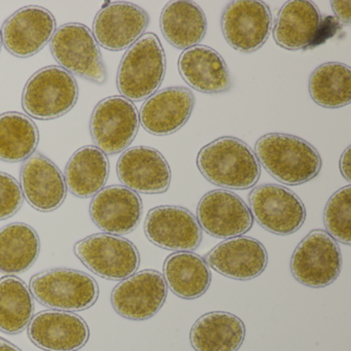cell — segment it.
Here are the masks:
<instances>
[{
	"mask_svg": "<svg viewBox=\"0 0 351 351\" xmlns=\"http://www.w3.org/2000/svg\"><path fill=\"white\" fill-rule=\"evenodd\" d=\"M258 163L281 184L299 186L315 178L322 161L317 149L305 139L283 133L260 137L254 147Z\"/></svg>",
	"mask_w": 351,
	"mask_h": 351,
	"instance_id": "6da1fadb",
	"label": "cell"
},
{
	"mask_svg": "<svg viewBox=\"0 0 351 351\" xmlns=\"http://www.w3.org/2000/svg\"><path fill=\"white\" fill-rule=\"evenodd\" d=\"M197 167L209 182L228 190H248L261 178L256 154L233 136L219 137L203 147L197 156Z\"/></svg>",
	"mask_w": 351,
	"mask_h": 351,
	"instance_id": "7a4b0ae2",
	"label": "cell"
},
{
	"mask_svg": "<svg viewBox=\"0 0 351 351\" xmlns=\"http://www.w3.org/2000/svg\"><path fill=\"white\" fill-rule=\"evenodd\" d=\"M166 55L155 34H143L125 53L119 66L117 87L129 101L139 102L158 92L166 75Z\"/></svg>",
	"mask_w": 351,
	"mask_h": 351,
	"instance_id": "3957f363",
	"label": "cell"
},
{
	"mask_svg": "<svg viewBox=\"0 0 351 351\" xmlns=\"http://www.w3.org/2000/svg\"><path fill=\"white\" fill-rule=\"evenodd\" d=\"M77 98L79 86L73 75L53 65L40 69L28 80L22 106L26 114L36 120H55L71 112Z\"/></svg>",
	"mask_w": 351,
	"mask_h": 351,
	"instance_id": "277c9868",
	"label": "cell"
},
{
	"mask_svg": "<svg viewBox=\"0 0 351 351\" xmlns=\"http://www.w3.org/2000/svg\"><path fill=\"white\" fill-rule=\"evenodd\" d=\"M29 289L40 304L59 311H83L92 307L99 295L95 279L75 269L38 273L30 280Z\"/></svg>",
	"mask_w": 351,
	"mask_h": 351,
	"instance_id": "5b68a950",
	"label": "cell"
},
{
	"mask_svg": "<svg viewBox=\"0 0 351 351\" xmlns=\"http://www.w3.org/2000/svg\"><path fill=\"white\" fill-rule=\"evenodd\" d=\"M55 60L69 73L97 85L108 80L99 46L91 30L80 23H67L55 32L51 40Z\"/></svg>",
	"mask_w": 351,
	"mask_h": 351,
	"instance_id": "8992f818",
	"label": "cell"
},
{
	"mask_svg": "<svg viewBox=\"0 0 351 351\" xmlns=\"http://www.w3.org/2000/svg\"><path fill=\"white\" fill-rule=\"evenodd\" d=\"M342 270V254L334 238L324 230L310 232L295 247L291 271L305 287L322 289L337 280Z\"/></svg>",
	"mask_w": 351,
	"mask_h": 351,
	"instance_id": "52a82bcc",
	"label": "cell"
},
{
	"mask_svg": "<svg viewBox=\"0 0 351 351\" xmlns=\"http://www.w3.org/2000/svg\"><path fill=\"white\" fill-rule=\"evenodd\" d=\"M75 254L94 274L108 280H124L141 265L136 246L112 234H95L81 240L75 245Z\"/></svg>",
	"mask_w": 351,
	"mask_h": 351,
	"instance_id": "ba28073f",
	"label": "cell"
},
{
	"mask_svg": "<svg viewBox=\"0 0 351 351\" xmlns=\"http://www.w3.org/2000/svg\"><path fill=\"white\" fill-rule=\"evenodd\" d=\"M141 121L136 106L122 96L101 100L90 120V134L106 155H117L128 149L138 133Z\"/></svg>",
	"mask_w": 351,
	"mask_h": 351,
	"instance_id": "9c48e42d",
	"label": "cell"
},
{
	"mask_svg": "<svg viewBox=\"0 0 351 351\" xmlns=\"http://www.w3.org/2000/svg\"><path fill=\"white\" fill-rule=\"evenodd\" d=\"M248 202L256 223L275 235H291L305 223L307 213L303 201L285 186L261 184L250 192Z\"/></svg>",
	"mask_w": 351,
	"mask_h": 351,
	"instance_id": "30bf717a",
	"label": "cell"
},
{
	"mask_svg": "<svg viewBox=\"0 0 351 351\" xmlns=\"http://www.w3.org/2000/svg\"><path fill=\"white\" fill-rule=\"evenodd\" d=\"M221 32L234 50L250 54L260 50L271 34L273 18L266 3L237 0L226 5L221 15Z\"/></svg>",
	"mask_w": 351,
	"mask_h": 351,
	"instance_id": "8fae6325",
	"label": "cell"
},
{
	"mask_svg": "<svg viewBox=\"0 0 351 351\" xmlns=\"http://www.w3.org/2000/svg\"><path fill=\"white\" fill-rule=\"evenodd\" d=\"M168 287L163 275L156 270L134 273L119 283L112 293L114 311L129 320L143 322L163 307Z\"/></svg>",
	"mask_w": 351,
	"mask_h": 351,
	"instance_id": "7c38bea8",
	"label": "cell"
},
{
	"mask_svg": "<svg viewBox=\"0 0 351 351\" xmlns=\"http://www.w3.org/2000/svg\"><path fill=\"white\" fill-rule=\"evenodd\" d=\"M145 233L152 243L172 252H193L202 241V229L197 217L189 209L172 205L149 211Z\"/></svg>",
	"mask_w": 351,
	"mask_h": 351,
	"instance_id": "4fadbf2b",
	"label": "cell"
},
{
	"mask_svg": "<svg viewBox=\"0 0 351 351\" xmlns=\"http://www.w3.org/2000/svg\"><path fill=\"white\" fill-rule=\"evenodd\" d=\"M197 221L201 229L213 237L230 239L247 233L254 217L250 207L238 195L227 190H215L201 198Z\"/></svg>",
	"mask_w": 351,
	"mask_h": 351,
	"instance_id": "5bb4252c",
	"label": "cell"
},
{
	"mask_svg": "<svg viewBox=\"0 0 351 351\" xmlns=\"http://www.w3.org/2000/svg\"><path fill=\"white\" fill-rule=\"evenodd\" d=\"M56 32V19L49 10L38 5L22 8L3 24L1 38L8 52L18 58L40 53Z\"/></svg>",
	"mask_w": 351,
	"mask_h": 351,
	"instance_id": "9a60e30c",
	"label": "cell"
},
{
	"mask_svg": "<svg viewBox=\"0 0 351 351\" xmlns=\"http://www.w3.org/2000/svg\"><path fill=\"white\" fill-rule=\"evenodd\" d=\"M149 24V15L143 8L126 1H116L98 12L92 34L98 46L119 52L134 45L145 34Z\"/></svg>",
	"mask_w": 351,
	"mask_h": 351,
	"instance_id": "2e32d148",
	"label": "cell"
},
{
	"mask_svg": "<svg viewBox=\"0 0 351 351\" xmlns=\"http://www.w3.org/2000/svg\"><path fill=\"white\" fill-rule=\"evenodd\" d=\"M124 186L141 194H163L171 184V169L164 156L151 147L126 149L117 164Z\"/></svg>",
	"mask_w": 351,
	"mask_h": 351,
	"instance_id": "e0dca14e",
	"label": "cell"
},
{
	"mask_svg": "<svg viewBox=\"0 0 351 351\" xmlns=\"http://www.w3.org/2000/svg\"><path fill=\"white\" fill-rule=\"evenodd\" d=\"M141 196L124 186H110L94 196L90 217L101 231L112 235H127L136 229L143 217Z\"/></svg>",
	"mask_w": 351,
	"mask_h": 351,
	"instance_id": "ac0fdd59",
	"label": "cell"
},
{
	"mask_svg": "<svg viewBox=\"0 0 351 351\" xmlns=\"http://www.w3.org/2000/svg\"><path fill=\"white\" fill-rule=\"evenodd\" d=\"M32 342L46 351H77L89 340V326L71 312L46 310L32 317L28 326Z\"/></svg>",
	"mask_w": 351,
	"mask_h": 351,
	"instance_id": "d6986e66",
	"label": "cell"
},
{
	"mask_svg": "<svg viewBox=\"0 0 351 351\" xmlns=\"http://www.w3.org/2000/svg\"><path fill=\"white\" fill-rule=\"evenodd\" d=\"M205 262L228 278L252 280L264 272L268 254L258 240L240 236L217 244L206 254Z\"/></svg>",
	"mask_w": 351,
	"mask_h": 351,
	"instance_id": "ffe728a7",
	"label": "cell"
},
{
	"mask_svg": "<svg viewBox=\"0 0 351 351\" xmlns=\"http://www.w3.org/2000/svg\"><path fill=\"white\" fill-rule=\"evenodd\" d=\"M195 96L184 87H170L156 92L143 104L141 126L149 134L168 136L182 128L192 116Z\"/></svg>",
	"mask_w": 351,
	"mask_h": 351,
	"instance_id": "44dd1931",
	"label": "cell"
},
{
	"mask_svg": "<svg viewBox=\"0 0 351 351\" xmlns=\"http://www.w3.org/2000/svg\"><path fill=\"white\" fill-rule=\"evenodd\" d=\"M21 190L30 206L40 213L58 209L67 195L64 176L46 156L34 153L21 168Z\"/></svg>",
	"mask_w": 351,
	"mask_h": 351,
	"instance_id": "7402d4cb",
	"label": "cell"
},
{
	"mask_svg": "<svg viewBox=\"0 0 351 351\" xmlns=\"http://www.w3.org/2000/svg\"><path fill=\"white\" fill-rule=\"evenodd\" d=\"M178 66L182 80L201 93L221 94L231 89L227 63L210 47L198 45L184 50L178 59Z\"/></svg>",
	"mask_w": 351,
	"mask_h": 351,
	"instance_id": "603a6c76",
	"label": "cell"
},
{
	"mask_svg": "<svg viewBox=\"0 0 351 351\" xmlns=\"http://www.w3.org/2000/svg\"><path fill=\"white\" fill-rule=\"evenodd\" d=\"M317 5L306 0H291L281 8L273 28V38L280 48L302 50L313 43L322 28Z\"/></svg>",
	"mask_w": 351,
	"mask_h": 351,
	"instance_id": "cb8c5ba5",
	"label": "cell"
},
{
	"mask_svg": "<svg viewBox=\"0 0 351 351\" xmlns=\"http://www.w3.org/2000/svg\"><path fill=\"white\" fill-rule=\"evenodd\" d=\"M243 322L229 312H209L191 328L190 341L196 351H238L245 339Z\"/></svg>",
	"mask_w": 351,
	"mask_h": 351,
	"instance_id": "d4e9b609",
	"label": "cell"
},
{
	"mask_svg": "<svg viewBox=\"0 0 351 351\" xmlns=\"http://www.w3.org/2000/svg\"><path fill=\"white\" fill-rule=\"evenodd\" d=\"M165 40L178 50L198 46L206 36L207 20L203 10L192 1H170L160 17Z\"/></svg>",
	"mask_w": 351,
	"mask_h": 351,
	"instance_id": "484cf974",
	"label": "cell"
},
{
	"mask_svg": "<svg viewBox=\"0 0 351 351\" xmlns=\"http://www.w3.org/2000/svg\"><path fill=\"white\" fill-rule=\"evenodd\" d=\"M110 176V162L104 152L94 145L77 149L67 163L65 184L73 196L91 198L106 186Z\"/></svg>",
	"mask_w": 351,
	"mask_h": 351,
	"instance_id": "4316f807",
	"label": "cell"
},
{
	"mask_svg": "<svg viewBox=\"0 0 351 351\" xmlns=\"http://www.w3.org/2000/svg\"><path fill=\"white\" fill-rule=\"evenodd\" d=\"M163 277L170 291L184 300H195L206 293L211 276L204 258L190 252H176L167 256Z\"/></svg>",
	"mask_w": 351,
	"mask_h": 351,
	"instance_id": "83f0119b",
	"label": "cell"
},
{
	"mask_svg": "<svg viewBox=\"0 0 351 351\" xmlns=\"http://www.w3.org/2000/svg\"><path fill=\"white\" fill-rule=\"evenodd\" d=\"M40 252V237L32 226L13 223L0 229V272L3 274L26 272Z\"/></svg>",
	"mask_w": 351,
	"mask_h": 351,
	"instance_id": "f1b7e54d",
	"label": "cell"
},
{
	"mask_svg": "<svg viewBox=\"0 0 351 351\" xmlns=\"http://www.w3.org/2000/svg\"><path fill=\"white\" fill-rule=\"evenodd\" d=\"M40 132L34 121L17 112L0 114V160L9 163L26 161L36 153Z\"/></svg>",
	"mask_w": 351,
	"mask_h": 351,
	"instance_id": "f546056e",
	"label": "cell"
},
{
	"mask_svg": "<svg viewBox=\"0 0 351 351\" xmlns=\"http://www.w3.org/2000/svg\"><path fill=\"white\" fill-rule=\"evenodd\" d=\"M309 94L317 106L324 108H343L351 102V69L340 62L319 65L309 77Z\"/></svg>",
	"mask_w": 351,
	"mask_h": 351,
	"instance_id": "4dcf8cb0",
	"label": "cell"
},
{
	"mask_svg": "<svg viewBox=\"0 0 351 351\" xmlns=\"http://www.w3.org/2000/svg\"><path fill=\"white\" fill-rule=\"evenodd\" d=\"M34 314L32 291L15 276L0 279V330L9 335L23 332Z\"/></svg>",
	"mask_w": 351,
	"mask_h": 351,
	"instance_id": "1f68e13d",
	"label": "cell"
},
{
	"mask_svg": "<svg viewBox=\"0 0 351 351\" xmlns=\"http://www.w3.org/2000/svg\"><path fill=\"white\" fill-rule=\"evenodd\" d=\"M324 223L330 237L336 241L351 244V186L337 191L326 203Z\"/></svg>",
	"mask_w": 351,
	"mask_h": 351,
	"instance_id": "d6a6232c",
	"label": "cell"
},
{
	"mask_svg": "<svg viewBox=\"0 0 351 351\" xmlns=\"http://www.w3.org/2000/svg\"><path fill=\"white\" fill-rule=\"evenodd\" d=\"M24 202L21 186L16 178L0 172V221L14 217Z\"/></svg>",
	"mask_w": 351,
	"mask_h": 351,
	"instance_id": "836d02e7",
	"label": "cell"
},
{
	"mask_svg": "<svg viewBox=\"0 0 351 351\" xmlns=\"http://www.w3.org/2000/svg\"><path fill=\"white\" fill-rule=\"evenodd\" d=\"M332 12H334L336 17L338 18L339 22L344 24V25H349L351 21L350 8L351 3L349 0L347 1H332Z\"/></svg>",
	"mask_w": 351,
	"mask_h": 351,
	"instance_id": "e575fe53",
	"label": "cell"
},
{
	"mask_svg": "<svg viewBox=\"0 0 351 351\" xmlns=\"http://www.w3.org/2000/svg\"><path fill=\"white\" fill-rule=\"evenodd\" d=\"M351 147L350 145L347 147V149L343 152L342 156L339 162V167H340L341 174L347 182H351Z\"/></svg>",
	"mask_w": 351,
	"mask_h": 351,
	"instance_id": "d590c367",
	"label": "cell"
},
{
	"mask_svg": "<svg viewBox=\"0 0 351 351\" xmlns=\"http://www.w3.org/2000/svg\"><path fill=\"white\" fill-rule=\"evenodd\" d=\"M0 351H22L16 345L12 344L9 341L0 338Z\"/></svg>",
	"mask_w": 351,
	"mask_h": 351,
	"instance_id": "8d00e7d4",
	"label": "cell"
},
{
	"mask_svg": "<svg viewBox=\"0 0 351 351\" xmlns=\"http://www.w3.org/2000/svg\"><path fill=\"white\" fill-rule=\"evenodd\" d=\"M1 47H3V38H1V32H0V51H1Z\"/></svg>",
	"mask_w": 351,
	"mask_h": 351,
	"instance_id": "74e56055",
	"label": "cell"
}]
</instances>
